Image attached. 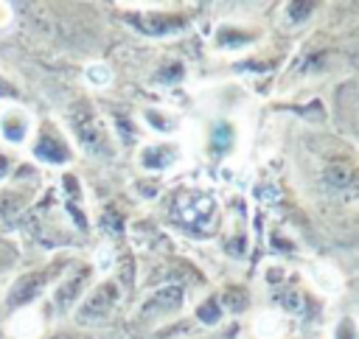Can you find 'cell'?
Masks as SVG:
<instances>
[{
	"instance_id": "d6986e66",
	"label": "cell",
	"mask_w": 359,
	"mask_h": 339,
	"mask_svg": "<svg viewBox=\"0 0 359 339\" xmlns=\"http://www.w3.org/2000/svg\"><path fill=\"white\" fill-rule=\"evenodd\" d=\"M20 95H22L20 84H17L11 76H6V73L0 70V101H3V104H17Z\"/></svg>"
},
{
	"instance_id": "4fadbf2b",
	"label": "cell",
	"mask_w": 359,
	"mask_h": 339,
	"mask_svg": "<svg viewBox=\"0 0 359 339\" xmlns=\"http://www.w3.org/2000/svg\"><path fill=\"white\" fill-rule=\"evenodd\" d=\"M140 115H143L146 126H149L151 132H160V134H171V132H177V126H180V118H177V115H171V112H165V109H157V106H146Z\"/></svg>"
},
{
	"instance_id": "277c9868",
	"label": "cell",
	"mask_w": 359,
	"mask_h": 339,
	"mask_svg": "<svg viewBox=\"0 0 359 339\" xmlns=\"http://www.w3.org/2000/svg\"><path fill=\"white\" fill-rule=\"evenodd\" d=\"M95 280V266L90 261H81L76 258L67 272L56 280V286L48 291V308H50V317H67L76 311V305L81 303V297L90 291Z\"/></svg>"
},
{
	"instance_id": "5bb4252c",
	"label": "cell",
	"mask_w": 359,
	"mask_h": 339,
	"mask_svg": "<svg viewBox=\"0 0 359 339\" xmlns=\"http://www.w3.org/2000/svg\"><path fill=\"white\" fill-rule=\"evenodd\" d=\"M224 317H227V311H224V305H222V297H219V294H208V297L196 305V319H199L205 328H216Z\"/></svg>"
},
{
	"instance_id": "ac0fdd59",
	"label": "cell",
	"mask_w": 359,
	"mask_h": 339,
	"mask_svg": "<svg viewBox=\"0 0 359 339\" xmlns=\"http://www.w3.org/2000/svg\"><path fill=\"white\" fill-rule=\"evenodd\" d=\"M219 297H222L224 311H236V314H238V311H244V308H247V300H250V297H247V291H244L241 286H227Z\"/></svg>"
},
{
	"instance_id": "7a4b0ae2",
	"label": "cell",
	"mask_w": 359,
	"mask_h": 339,
	"mask_svg": "<svg viewBox=\"0 0 359 339\" xmlns=\"http://www.w3.org/2000/svg\"><path fill=\"white\" fill-rule=\"evenodd\" d=\"M76 258L73 255H53L48 258L45 263L39 266H31V269H22L20 275H14L8 283H6V291H3V308L8 314H17L34 303H39L42 297H48V291L56 286V280L67 272V266L73 263Z\"/></svg>"
},
{
	"instance_id": "9a60e30c",
	"label": "cell",
	"mask_w": 359,
	"mask_h": 339,
	"mask_svg": "<svg viewBox=\"0 0 359 339\" xmlns=\"http://www.w3.org/2000/svg\"><path fill=\"white\" fill-rule=\"evenodd\" d=\"M17 261H20V249H17L14 238L0 235V280L17 266Z\"/></svg>"
},
{
	"instance_id": "9c48e42d",
	"label": "cell",
	"mask_w": 359,
	"mask_h": 339,
	"mask_svg": "<svg viewBox=\"0 0 359 339\" xmlns=\"http://www.w3.org/2000/svg\"><path fill=\"white\" fill-rule=\"evenodd\" d=\"M174 216H177L182 224L202 230L205 221H213V219H216V202H213L210 193L185 191V193H180L177 202H174Z\"/></svg>"
},
{
	"instance_id": "44dd1931",
	"label": "cell",
	"mask_w": 359,
	"mask_h": 339,
	"mask_svg": "<svg viewBox=\"0 0 359 339\" xmlns=\"http://www.w3.org/2000/svg\"><path fill=\"white\" fill-rule=\"evenodd\" d=\"M87 78H90V81H98L95 87H104V84L109 81V67L95 64V67H90V70H87Z\"/></svg>"
},
{
	"instance_id": "7c38bea8",
	"label": "cell",
	"mask_w": 359,
	"mask_h": 339,
	"mask_svg": "<svg viewBox=\"0 0 359 339\" xmlns=\"http://www.w3.org/2000/svg\"><path fill=\"white\" fill-rule=\"evenodd\" d=\"M255 36H258V31H252V28H247V25L224 22V25L216 28V34H213V45H216L219 50H238V48L252 45Z\"/></svg>"
},
{
	"instance_id": "e0dca14e",
	"label": "cell",
	"mask_w": 359,
	"mask_h": 339,
	"mask_svg": "<svg viewBox=\"0 0 359 339\" xmlns=\"http://www.w3.org/2000/svg\"><path fill=\"white\" fill-rule=\"evenodd\" d=\"M331 339H359V319L353 314H342L331 328Z\"/></svg>"
},
{
	"instance_id": "2e32d148",
	"label": "cell",
	"mask_w": 359,
	"mask_h": 339,
	"mask_svg": "<svg viewBox=\"0 0 359 339\" xmlns=\"http://www.w3.org/2000/svg\"><path fill=\"white\" fill-rule=\"evenodd\" d=\"M317 8H320V3H314V0H294V3H286V20H289L292 25H300V22H306Z\"/></svg>"
},
{
	"instance_id": "8992f818",
	"label": "cell",
	"mask_w": 359,
	"mask_h": 339,
	"mask_svg": "<svg viewBox=\"0 0 359 339\" xmlns=\"http://www.w3.org/2000/svg\"><path fill=\"white\" fill-rule=\"evenodd\" d=\"M118 300H121V286H118V280L107 277V280H101V283H93L90 291H87V294L81 297V303L76 305L73 319H76L79 325H87V328L101 325V322H107V319L115 314Z\"/></svg>"
},
{
	"instance_id": "5b68a950",
	"label": "cell",
	"mask_w": 359,
	"mask_h": 339,
	"mask_svg": "<svg viewBox=\"0 0 359 339\" xmlns=\"http://www.w3.org/2000/svg\"><path fill=\"white\" fill-rule=\"evenodd\" d=\"M137 34L143 36H171V34H180L191 25V14L182 11V8H157V6H149V8H132L126 11L123 17Z\"/></svg>"
},
{
	"instance_id": "603a6c76",
	"label": "cell",
	"mask_w": 359,
	"mask_h": 339,
	"mask_svg": "<svg viewBox=\"0 0 359 339\" xmlns=\"http://www.w3.org/2000/svg\"><path fill=\"white\" fill-rule=\"evenodd\" d=\"M289 339H300V336H289Z\"/></svg>"
},
{
	"instance_id": "8fae6325",
	"label": "cell",
	"mask_w": 359,
	"mask_h": 339,
	"mask_svg": "<svg viewBox=\"0 0 359 339\" xmlns=\"http://www.w3.org/2000/svg\"><path fill=\"white\" fill-rule=\"evenodd\" d=\"M180 160V146L177 143H168V140H160V143H146L140 151H137V165L143 171H168L171 165H177Z\"/></svg>"
},
{
	"instance_id": "6da1fadb",
	"label": "cell",
	"mask_w": 359,
	"mask_h": 339,
	"mask_svg": "<svg viewBox=\"0 0 359 339\" xmlns=\"http://www.w3.org/2000/svg\"><path fill=\"white\" fill-rule=\"evenodd\" d=\"M67 137L73 146H79L87 157L95 160H112L118 154V140L104 120V115L95 109L90 98H76L67 106Z\"/></svg>"
},
{
	"instance_id": "30bf717a",
	"label": "cell",
	"mask_w": 359,
	"mask_h": 339,
	"mask_svg": "<svg viewBox=\"0 0 359 339\" xmlns=\"http://www.w3.org/2000/svg\"><path fill=\"white\" fill-rule=\"evenodd\" d=\"M236 143H238V129H236V123L227 120V118L213 120V123L208 126V132H205V148H208V154H210L213 160L227 157V154L236 148Z\"/></svg>"
},
{
	"instance_id": "3957f363",
	"label": "cell",
	"mask_w": 359,
	"mask_h": 339,
	"mask_svg": "<svg viewBox=\"0 0 359 339\" xmlns=\"http://www.w3.org/2000/svg\"><path fill=\"white\" fill-rule=\"evenodd\" d=\"M28 151L36 162L50 165V168H65L76 160V146L67 137V132L53 120L42 118L34 123V134L28 140Z\"/></svg>"
},
{
	"instance_id": "7402d4cb",
	"label": "cell",
	"mask_w": 359,
	"mask_h": 339,
	"mask_svg": "<svg viewBox=\"0 0 359 339\" xmlns=\"http://www.w3.org/2000/svg\"><path fill=\"white\" fill-rule=\"evenodd\" d=\"M17 162H14V157L11 154H6V151H0V179H6L8 174H11V168H14Z\"/></svg>"
},
{
	"instance_id": "ba28073f",
	"label": "cell",
	"mask_w": 359,
	"mask_h": 339,
	"mask_svg": "<svg viewBox=\"0 0 359 339\" xmlns=\"http://www.w3.org/2000/svg\"><path fill=\"white\" fill-rule=\"evenodd\" d=\"M31 134H34L31 112L20 104H6L0 109V140L11 148H20V146H28Z\"/></svg>"
},
{
	"instance_id": "52a82bcc",
	"label": "cell",
	"mask_w": 359,
	"mask_h": 339,
	"mask_svg": "<svg viewBox=\"0 0 359 339\" xmlns=\"http://www.w3.org/2000/svg\"><path fill=\"white\" fill-rule=\"evenodd\" d=\"M185 305V286L180 283H165L160 289H154L137 308V319L140 322H163L174 314H180Z\"/></svg>"
},
{
	"instance_id": "ffe728a7",
	"label": "cell",
	"mask_w": 359,
	"mask_h": 339,
	"mask_svg": "<svg viewBox=\"0 0 359 339\" xmlns=\"http://www.w3.org/2000/svg\"><path fill=\"white\" fill-rule=\"evenodd\" d=\"M185 76V67L180 64V62H171V64H165L163 70H157V81H163V84H177L180 78Z\"/></svg>"
}]
</instances>
